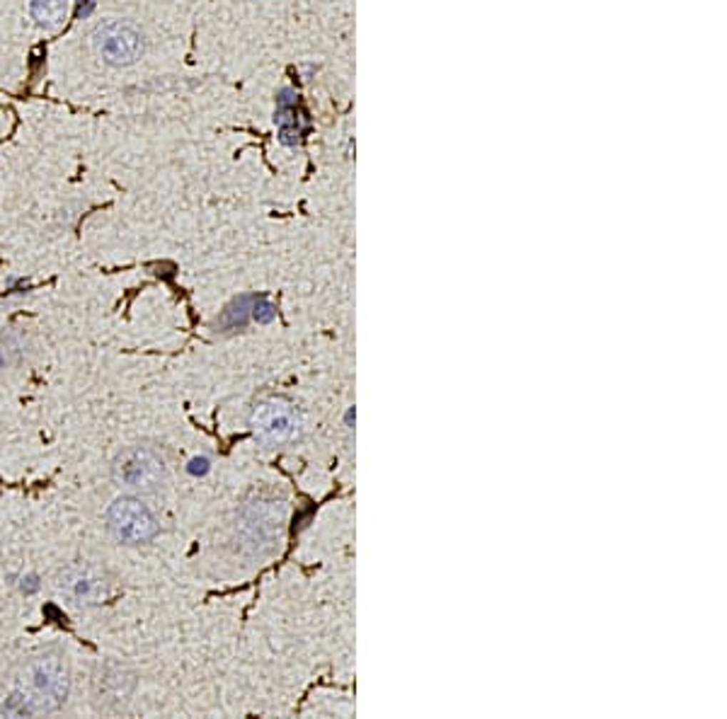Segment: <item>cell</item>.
I'll list each match as a JSON object with an SVG mask.
<instances>
[{"label": "cell", "instance_id": "1", "mask_svg": "<svg viewBox=\"0 0 727 719\" xmlns=\"http://www.w3.org/2000/svg\"><path fill=\"white\" fill-rule=\"evenodd\" d=\"M71 693L68 663L59 651H41L22 666L17 683L3 700L5 717H39L59 712Z\"/></svg>", "mask_w": 727, "mask_h": 719}, {"label": "cell", "instance_id": "2", "mask_svg": "<svg viewBox=\"0 0 727 719\" xmlns=\"http://www.w3.org/2000/svg\"><path fill=\"white\" fill-rule=\"evenodd\" d=\"M112 479L126 494H158L170 479L168 458L161 448L148 441L124 446L112 460Z\"/></svg>", "mask_w": 727, "mask_h": 719}, {"label": "cell", "instance_id": "3", "mask_svg": "<svg viewBox=\"0 0 727 719\" xmlns=\"http://www.w3.org/2000/svg\"><path fill=\"white\" fill-rule=\"evenodd\" d=\"M286 506L274 496H255L245 501L235 519L238 548L250 555H265L274 550L284 536Z\"/></svg>", "mask_w": 727, "mask_h": 719}, {"label": "cell", "instance_id": "4", "mask_svg": "<svg viewBox=\"0 0 727 719\" xmlns=\"http://www.w3.org/2000/svg\"><path fill=\"white\" fill-rule=\"evenodd\" d=\"M105 528L119 545L141 548V545H151L161 536V519L141 496L121 494L109 504Z\"/></svg>", "mask_w": 727, "mask_h": 719}, {"label": "cell", "instance_id": "5", "mask_svg": "<svg viewBox=\"0 0 727 719\" xmlns=\"http://www.w3.org/2000/svg\"><path fill=\"white\" fill-rule=\"evenodd\" d=\"M250 429L255 439L265 446H286L301 439L303 434V417L296 404L286 397H267L253 407L250 414Z\"/></svg>", "mask_w": 727, "mask_h": 719}, {"label": "cell", "instance_id": "6", "mask_svg": "<svg viewBox=\"0 0 727 719\" xmlns=\"http://www.w3.org/2000/svg\"><path fill=\"white\" fill-rule=\"evenodd\" d=\"M112 574L93 562H73L63 567L56 576L59 593L78 608L102 606L112 596Z\"/></svg>", "mask_w": 727, "mask_h": 719}, {"label": "cell", "instance_id": "7", "mask_svg": "<svg viewBox=\"0 0 727 719\" xmlns=\"http://www.w3.org/2000/svg\"><path fill=\"white\" fill-rule=\"evenodd\" d=\"M93 46L107 66H131L143 56V32L129 20H105L93 32Z\"/></svg>", "mask_w": 727, "mask_h": 719}, {"label": "cell", "instance_id": "8", "mask_svg": "<svg viewBox=\"0 0 727 719\" xmlns=\"http://www.w3.org/2000/svg\"><path fill=\"white\" fill-rule=\"evenodd\" d=\"M133 688H136V678L129 668L114 661L102 663L93 675V700L97 710H119L131 698Z\"/></svg>", "mask_w": 727, "mask_h": 719}, {"label": "cell", "instance_id": "9", "mask_svg": "<svg viewBox=\"0 0 727 719\" xmlns=\"http://www.w3.org/2000/svg\"><path fill=\"white\" fill-rule=\"evenodd\" d=\"M274 121L279 126V141L284 146H298L308 131V114L301 109L298 92L293 88H282L277 95V114Z\"/></svg>", "mask_w": 727, "mask_h": 719}, {"label": "cell", "instance_id": "10", "mask_svg": "<svg viewBox=\"0 0 727 719\" xmlns=\"http://www.w3.org/2000/svg\"><path fill=\"white\" fill-rule=\"evenodd\" d=\"M253 300L255 296H240V298H235L233 303L228 305L223 312H221V317L213 322V330L216 332H238V330H245L248 327V322L253 320Z\"/></svg>", "mask_w": 727, "mask_h": 719}, {"label": "cell", "instance_id": "11", "mask_svg": "<svg viewBox=\"0 0 727 719\" xmlns=\"http://www.w3.org/2000/svg\"><path fill=\"white\" fill-rule=\"evenodd\" d=\"M71 0H29V15L39 27H59L68 17Z\"/></svg>", "mask_w": 727, "mask_h": 719}, {"label": "cell", "instance_id": "12", "mask_svg": "<svg viewBox=\"0 0 727 719\" xmlns=\"http://www.w3.org/2000/svg\"><path fill=\"white\" fill-rule=\"evenodd\" d=\"M3 347L5 349H0L5 354H12L15 359H22L24 356V332L22 330H10L8 335L3 332Z\"/></svg>", "mask_w": 727, "mask_h": 719}, {"label": "cell", "instance_id": "13", "mask_svg": "<svg viewBox=\"0 0 727 719\" xmlns=\"http://www.w3.org/2000/svg\"><path fill=\"white\" fill-rule=\"evenodd\" d=\"M253 317L258 320V322L267 325V322H272V320L277 317V308H274V303L267 296H255V300H253Z\"/></svg>", "mask_w": 727, "mask_h": 719}, {"label": "cell", "instance_id": "14", "mask_svg": "<svg viewBox=\"0 0 727 719\" xmlns=\"http://www.w3.org/2000/svg\"><path fill=\"white\" fill-rule=\"evenodd\" d=\"M15 583H17V588H20V593H22V596H34V593L41 588V579H39V574H34V571L17 576V581H15Z\"/></svg>", "mask_w": 727, "mask_h": 719}, {"label": "cell", "instance_id": "15", "mask_svg": "<svg viewBox=\"0 0 727 719\" xmlns=\"http://www.w3.org/2000/svg\"><path fill=\"white\" fill-rule=\"evenodd\" d=\"M209 470H211V460L206 458V456L192 458V460H189V465H187V472H189V475H194V477L206 475Z\"/></svg>", "mask_w": 727, "mask_h": 719}, {"label": "cell", "instance_id": "16", "mask_svg": "<svg viewBox=\"0 0 727 719\" xmlns=\"http://www.w3.org/2000/svg\"><path fill=\"white\" fill-rule=\"evenodd\" d=\"M95 8H97V0H78V17H81V20H88L95 12Z\"/></svg>", "mask_w": 727, "mask_h": 719}, {"label": "cell", "instance_id": "17", "mask_svg": "<svg viewBox=\"0 0 727 719\" xmlns=\"http://www.w3.org/2000/svg\"><path fill=\"white\" fill-rule=\"evenodd\" d=\"M3 366H5V356H3V352H0V371H3Z\"/></svg>", "mask_w": 727, "mask_h": 719}]
</instances>
